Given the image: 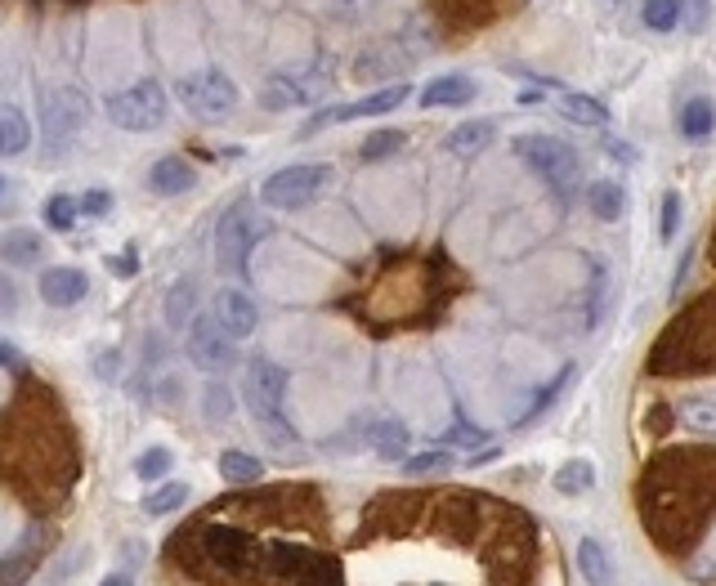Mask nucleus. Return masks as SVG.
Wrapping results in <instances>:
<instances>
[{
  "mask_svg": "<svg viewBox=\"0 0 716 586\" xmlns=\"http://www.w3.org/2000/svg\"><path fill=\"white\" fill-rule=\"evenodd\" d=\"M269 238V219L252 202H233L215 224V265L233 278H247V260Z\"/></svg>",
  "mask_w": 716,
  "mask_h": 586,
  "instance_id": "1",
  "label": "nucleus"
},
{
  "mask_svg": "<svg viewBox=\"0 0 716 586\" xmlns=\"http://www.w3.org/2000/svg\"><path fill=\"white\" fill-rule=\"evenodd\" d=\"M197 551L224 577H252V573L265 568V546L247 528H233V524H206L202 520L197 524Z\"/></svg>",
  "mask_w": 716,
  "mask_h": 586,
  "instance_id": "2",
  "label": "nucleus"
},
{
  "mask_svg": "<svg viewBox=\"0 0 716 586\" xmlns=\"http://www.w3.org/2000/svg\"><path fill=\"white\" fill-rule=\"evenodd\" d=\"M283 399H287V372L269 359H252L247 368V408L256 417V425L274 439V443H296V430L283 417Z\"/></svg>",
  "mask_w": 716,
  "mask_h": 586,
  "instance_id": "3",
  "label": "nucleus"
},
{
  "mask_svg": "<svg viewBox=\"0 0 716 586\" xmlns=\"http://www.w3.org/2000/svg\"><path fill=\"white\" fill-rule=\"evenodd\" d=\"M327 188H331V166L305 162V166H287V171L269 175L265 188H260V202L274 206V210H305V206H314Z\"/></svg>",
  "mask_w": 716,
  "mask_h": 586,
  "instance_id": "4",
  "label": "nucleus"
},
{
  "mask_svg": "<svg viewBox=\"0 0 716 586\" xmlns=\"http://www.w3.org/2000/svg\"><path fill=\"white\" fill-rule=\"evenodd\" d=\"M511 153H515L538 179H546V184L560 188V193H569V188L577 184V153H573L564 140H551V135H520V140H511Z\"/></svg>",
  "mask_w": 716,
  "mask_h": 586,
  "instance_id": "5",
  "label": "nucleus"
},
{
  "mask_svg": "<svg viewBox=\"0 0 716 586\" xmlns=\"http://www.w3.org/2000/svg\"><path fill=\"white\" fill-rule=\"evenodd\" d=\"M108 116L122 131H157L162 122H166V90L149 76V81H135V85H126L122 94H112L108 99Z\"/></svg>",
  "mask_w": 716,
  "mask_h": 586,
  "instance_id": "6",
  "label": "nucleus"
},
{
  "mask_svg": "<svg viewBox=\"0 0 716 586\" xmlns=\"http://www.w3.org/2000/svg\"><path fill=\"white\" fill-rule=\"evenodd\" d=\"M175 94L193 116H202V122H219V116H228L237 107V85L219 68H202L193 76H180Z\"/></svg>",
  "mask_w": 716,
  "mask_h": 586,
  "instance_id": "7",
  "label": "nucleus"
},
{
  "mask_svg": "<svg viewBox=\"0 0 716 586\" xmlns=\"http://www.w3.org/2000/svg\"><path fill=\"white\" fill-rule=\"evenodd\" d=\"M85 116H90V103L76 85H59L41 99V126H45V144L50 148H63L81 126H85Z\"/></svg>",
  "mask_w": 716,
  "mask_h": 586,
  "instance_id": "8",
  "label": "nucleus"
},
{
  "mask_svg": "<svg viewBox=\"0 0 716 586\" xmlns=\"http://www.w3.org/2000/svg\"><path fill=\"white\" fill-rule=\"evenodd\" d=\"M265 573L287 577V582H336L340 577V568L327 555L291 546V542H269L265 546Z\"/></svg>",
  "mask_w": 716,
  "mask_h": 586,
  "instance_id": "9",
  "label": "nucleus"
},
{
  "mask_svg": "<svg viewBox=\"0 0 716 586\" xmlns=\"http://www.w3.org/2000/svg\"><path fill=\"white\" fill-rule=\"evenodd\" d=\"M408 94H412V85H408V81H395V85H386V90H377V94H364L358 103L323 107V112H314L309 122L300 126V135L309 140V135H318V131H323V126H331V122H358V116H386V112H395Z\"/></svg>",
  "mask_w": 716,
  "mask_h": 586,
  "instance_id": "10",
  "label": "nucleus"
},
{
  "mask_svg": "<svg viewBox=\"0 0 716 586\" xmlns=\"http://www.w3.org/2000/svg\"><path fill=\"white\" fill-rule=\"evenodd\" d=\"M188 359L197 368H206V372H224L233 363V336L219 327L215 313L193 322V331H188Z\"/></svg>",
  "mask_w": 716,
  "mask_h": 586,
  "instance_id": "11",
  "label": "nucleus"
},
{
  "mask_svg": "<svg viewBox=\"0 0 716 586\" xmlns=\"http://www.w3.org/2000/svg\"><path fill=\"white\" fill-rule=\"evenodd\" d=\"M50 542H54V533H50L45 524H32V528L19 537V546H14L10 555H0V582H23V577L41 564V555L50 551Z\"/></svg>",
  "mask_w": 716,
  "mask_h": 586,
  "instance_id": "12",
  "label": "nucleus"
},
{
  "mask_svg": "<svg viewBox=\"0 0 716 586\" xmlns=\"http://www.w3.org/2000/svg\"><path fill=\"white\" fill-rule=\"evenodd\" d=\"M211 313L219 318V327H224V331H228L233 340L252 336V331H256V322H260V313H256L252 296H247V291H237V287H224V291H215V305H211Z\"/></svg>",
  "mask_w": 716,
  "mask_h": 586,
  "instance_id": "13",
  "label": "nucleus"
},
{
  "mask_svg": "<svg viewBox=\"0 0 716 586\" xmlns=\"http://www.w3.org/2000/svg\"><path fill=\"white\" fill-rule=\"evenodd\" d=\"M551 103H555V112L564 116V122H573V126H586V131H601V126H610V112H605V103H595V99H586V94H577V90L555 85Z\"/></svg>",
  "mask_w": 716,
  "mask_h": 586,
  "instance_id": "14",
  "label": "nucleus"
},
{
  "mask_svg": "<svg viewBox=\"0 0 716 586\" xmlns=\"http://www.w3.org/2000/svg\"><path fill=\"white\" fill-rule=\"evenodd\" d=\"M474 94V81L470 76H461V72H448V76H434V81H426L421 85V107H466Z\"/></svg>",
  "mask_w": 716,
  "mask_h": 586,
  "instance_id": "15",
  "label": "nucleus"
},
{
  "mask_svg": "<svg viewBox=\"0 0 716 586\" xmlns=\"http://www.w3.org/2000/svg\"><path fill=\"white\" fill-rule=\"evenodd\" d=\"M90 291V278L81 269H45L41 274V296L45 305H59V309H72L76 300H85Z\"/></svg>",
  "mask_w": 716,
  "mask_h": 586,
  "instance_id": "16",
  "label": "nucleus"
},
{
  "mask_svg": "<svg viewBox=\"0 0 716 586\" xmlns=\"http://www.w3.org/2000/svg\"><path fill=\"white\" fill-rule=\"evenodd\" d=\"M197 184V171L184 162V157H162L153 171H149V188L162 193V197H180Z\"/></svg>",
  "mask_w": 716,
  "mask_h": 586,
  "instance_id": "17",
  "label": "nucleus"
},
{
  "mask_svg": "<svg viewBox=\"0 0 716 586\" xmlns=\"http://www.w3.org/2000/svg\"><path fill=\"white\" fill-rule=\"evenodd\" d=\"M368 443L386 456V461H403V452L412 448V434H408V425L403 421H395V417H381V421H368Z\"/></svg>",
  "mask_w": 716,
  "mask_h": 586,
  "instance_id": "18",
  "label": "nucleus"
},
{
  "mask_svg": "<svg viewBox=\"0 0 716 586\" xmlns=\"http://www.w3.org/2000/svg\"><path fill=\"white\" fill-rule=\"evenodd\" d=\"M32 144V126L14 103H0V157H14Z\"/></svg>",
  "mask_w": 716,
  "mask_h": 586,
  "instance_id": "19",
  "label": "nucleus"
},
{
  "mask_svg": "<svg viewBox=\"0 0 716 586\" xmlns=\"http://www.w3.org/2000/svg\"><path fill=\"white\" fill-rule=\"evenodd\" d=\"M493 140H498V126L489 122V116H480V122H461V126L448 135V148L470 157V153H484Z\"/></svg>",
  "mask_w": 716,
  "mask_h": 586,
  "instance_id": "20",
  "label": "nucleus"
},
{
  "mask_svg": "<svg viewBox=\"0 0 716 586\" xmlns=\"http://www.w3.org/2000/svg\"><path fill=\"white\" fill-rule=\"evenodd\" d=\"M591 489H595V465L586 456H573V461H564L555 471V493L560 497H582Z\"/></svg>",
  "mask_w": 716,
  "mask_h": 586,
  "instance_id": "21",
  "label": "nucleus"
},
{
  "mask_svg": "<svg viewBox=\"0 0 716 586\" xmlns=\"http://www.w3.org/2000/svg\"><path fill=\"white\" fill-rule=\"evenodd\" d=\"M219 475H224L228 484H256V480L265 475V465H260V456H252V452H243V448H224V452H219Z\"/></svg>",
  "mask_w": 716,
  "mask_h": 586,
  "instance_id": "22",
  "label": "nucleus"
},
{
  "mask_svg": "<svg viewBox=\"0 0 716 586\" xmlns=\"http://www.w3.org/2000/svg\"><path fill=\"white\" fill-rule=\"evenodd\" d=\"M716 131V107H712V99H689L685 107H681V135L685 140H707Z\"/></svg>",
  "mask_w": 716,
  "mask_h": 586,
  "instance_id": "23",
  "label": "nucleus"
},
{
  "mask_svg": "<svg viewBox=\"0 0 716 586\" xmlns=\"http://www.w3.org/2000/svg\"><path fill=\"white\" fill-rule=\"evenodd\" d=\"M586 206H591V215L595 219H618L623 215V188L614 184V179H595L591 188H586Z\"/></svg>",
  "mask_w": 716,
  "mask_h": 586,
  "instance_id": "24",
  "label": "nucleus"
},
{
  "mask_svg": "<svg viewBox=\"0 0 716 586\" xmlns=\"http://www.w3.org/2000/svg\"><path fill=\"white\" fill-rule=\"evenodd\" d=\"M577 568H582L586 582H614L610 555H605V546L595 542V537H582V542H577Z\"/></svg>",
  "mask_w": 716,
  "mask_h": 586,
  "instance_id": "25",
  "label": "nucleus"
},
{
  "mask_svg": "<svg viewBox=\"0 0 716 586\" xmlns=\"http://www.w3.org/2000/svg\"><path fill=\"white\" fill-rule=\"evenodd\" d=\"M586 327H601V318H605V305H610V269L605 265H591V274H586Z\"/></svg>",
  "mask_w": 716,
  "mask_h": 586,
  "instance_id": "26",
  "label": "nucleus"
},
{
  "mask_svg": "<svg viewBox=\"0 0 716 586\" xmlns=\"http://www.w3.org/2000/svg\"><path fill=\"white\" fill-rule=\"evenodd\" d=\"M452 471V456L443 448H426V452H412L403 456V475L408 480H426V475H448Z\"/></svg>",
  "mask_w": 716,
  "mask_h": 586,
  "instance_id": "27",
  "label": "nucleus"
},
{
  "mask_svg": "<svg viewBox=\"0 0 716 586\" xmlns=\"http://www.w3.org/2000/svg\"><path fill=\"white\" fill-rule=\"evenodd\" d=\"M37 256H41V238L37 233H10V238H0V260L6 265H37Z\"/></svg>",
  "mask_w": 716,
  "mask_h": 586,
  "instance_id": "28",
  "label": "nucleus"
},
{
  "mask_svg": "<svg viewBox=\"0 0 716 586\" xmlns=\"http://www.w3.org/2000/svg\"><path fill=\"white\" fill-rule=\"evenodd\" d=\"M681 425L694 434H716V403L712 399H689L681 403Z\"/></svg>",
  "mask_w": 716,
  "mask_h": 586,
  "instance_id": "29",
  "label": "nucleus"
},
{
  "mask_svg": "<svg viewBox=\"0 0 716 586\" xmlns=\"http://www.w3.org/2000/svg\"><path fill=\"white\" fill-rule=\"evenodd\" d=\"M193 300H197V287H193L188 278L175 282L171 296H166V322H171V327H184V322L193 318Z\"/></svg>",
  "mask_w": 716,
  "mask_h": 586,
  "instance_id": "30",
  "label": "nucleus"
},
{
  "mask_svg": "<svg viewBox=\"0 0 716 586\" xmlns=\"http://www.w3.org/2000/svg\"><path fill=\"white\" fill-rule=\"evenodd\" d=\"M260 103H265L269 112H283V107H300V103H309V94H305L300 85H291V81H269V85H265V94H260Z\"/></svg>",
  "mask_w": 716,
  "mask_h": 586,
  "instance_id": "31",
  "label": "nucleus"
},
{
  "mask_svg": "<svg viewBox=\"0 0 716 586\" xmlns=\"http://www.w3.org/2000/svg\"><path fill=\"white\" fill-rule=\"evenodd\" d=\"M184 502H188V484H162L157 493L144 497V511H149V515H171V511H180Z\"/></svg>",
  "mask_w": 716,
  "mask_h": 586,
  "instance_id": "32",
  "label": "nucleus"
},
{
  "mask_svg": "<svg viewBox=\"0 0 716 586\" xmlns=\"http://www.w3.org/2000/svg\"><path fill=\"white\" fill-rule=\"evenodd\" d=\"M645 23L654 32H672L681 23V0H645Z\"/></svg>",
  "mask_w": 716,
  "mask_h": 586,
  "instance_id": "33",
  "label": "nucleus"
},
{
  "mask_svg": "<svg viewBox=\"0 0 716 586\" xmlns=\"http://www.w3.org/2000/svg\"><path fill=\"white\" fill-rule=\"evenodd\" d=\"M403 148V131H377V135H368L364 140V162H381V157H390V153H399Z\"/></svg>",
  "mask_w": 716,
  "mask_h": 586,
  "instance_id": "34",
  "label": "nucleus"
},
{
  "mask_svg": "<svg viewBox=\"0 0 716 586\" xmlns=\"http://www.w3.org/2000/svg\"><path fill=\"white\" fill-rule=\"evenodd\" d=\"M76 215H81V202H72V197H50V206H45V224L50 228H59V233H68L72 224H76Z\"/></svg>",
  "mask_w": 716,
  "mask_h": 586,
  "instance_id": "35",
  "label": "nucleus"
},
{
  "mask_svg": "<svg viewBox=\"0 0 716 586\" xmlns=\"http://www.w3.org/2000/svg\"><path fill=\"white\" fill-rule=\"evenodd\" d=\"M166 471H171V452H166V448H149V452L135 461V475H140V480H162Z\"/></svg>",
  "mask_w": 716,
  "mask_h": 586,
  "instance_id": "36",
  "label": "nucleus"
},
{
  "mask_svg": "<svg viewBox=\"0 0 716 586\" xmlns=\"http://www.w3.org/2000/svg\"><path fill=\"white\" fill-rule=\"evenodd\" d=\"M676 228H681V193H667V197H663V219H658V238L672 243Z\"/></svg>",
  "mask_w": 716,
  "mask_h": 586,
  "instance_id": "37",
  "label": "nucleus"
},
{
  "mask_svg": "<svg viewBox=\"0 0 716 586\" xmlns=\"http://www.w3.org/2000/svg\"><path fill=\"white\" fill-rule=\"evenodd\" d=\"M685 14H689L685 28H689L694 37H703V32L712 28V0H685Z\"/></svg>",
  "mask_w": 716,
  "mask_h": 586,
  "instance_id": "38",
  "label": "nucleus"
},
{
  "mask_svg": "<svg viewBox=\"0 0 716 586\" xmlns=\"http://www.w3.org/2000/svg\"><path fill=\"white\" fill-rule=\"evenodd\" d=\"M108 210H112V193L90 188V193L81 197V215H108Z\"/></svg>",
  "mask_w": 716,
  "mask_h": 586,
  "instance_id": "39",
  "label": "nucleus"
},
{
  "mask_svg": "<svg viewBox=\"0 0 716 586\" xmlns=\"http://www.w3.org/2000/svg\"><path fill=\"white\" fill-rule=\"evenodd\" d=\"M206 412H211V421L228 417V394H224L219 385H211V394H206Z\"/></svg>",
  "mask_w": 716,
  "mask_h": 586,
  "instance_id": "40",
  "label": "nucleus"
},
{
  "mask_svg": "<svg viewBox=\"0 0 716 586\" xmlns=\"http://www.w3.org/2000/svg\"><path fill=\"white\" fill-rule=\"evenodd\" d=\"M443 443H470V448H474V443H489V439H484V430H470V425H457V430H452V434H448Z\"/></svg>",
  "mask_w": 716,
  "mask_h": 586,
  "instance_id": "41",
  "label": "nucleus"
},
{
  "mask_svg": "<svg viewBox=\"0 0 716 586\" xmlns=\"http://www.w3.org/2000/svg\"><path fill=\"white\" fill-rule=\"evenodd\" d=\"M605 153H610V157H618V162H636V148H632V144H623V140H605Z\"/></svg>",
  "mask_w": 716,
  "mask_h": 586,
  "instance_id": "42",
  "label": "nucleus"
},
{
  "mask_svg": "<svg viewBox=\"0 0 716 586\" xmlns=\"http://www.w3.org/2000/svg\"><path fill=\"white\" fill-rule=\"evenodd\" d=\"M0 363H6L10 372H23V363H19V354H14V349H10L6 340H0Z\"/></svg>",
  "mask_w": 716,
  "mask_h": 586,
  "instance_id": "43",
  "label": "nucleus"
},
{
  "mask_svg": "<svg viewBox=\"0 0 716 586\" xmlns=\"http://www.w3.org/2000/svg\"><path fill=\"white\" fill-rule=\"evenodd\" d=\"M112 269L122 274V278H131V274H135V256H116V260H112Z\"/></svg>",
  "mask_w": 716,
  "mask_h": 586,
  "instance_id": "44",
  "label": "nucleus"
},
{
  "mask_svg": "<svg viewBox=\"0 0 716 586\" xmlns=\"http://www.w3.org/2000/svg\"><path fill=\"white\" fill-rule=\"evenodd\" d=\"M0 193H6V179H0Z\"/></svg>",
  "mask_w": 716,
  "mask_h": 586,
  "instance_id": "45",
  "label": "nucleus"
}]
</instances>
